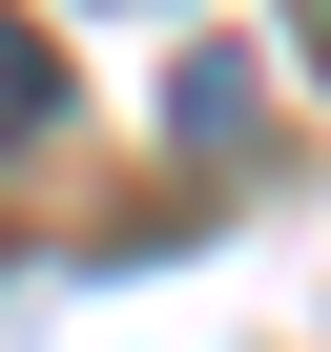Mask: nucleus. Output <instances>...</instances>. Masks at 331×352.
Here are the masks:
<instances>
[{
  "label": "nucleus",
  "instance_id": "obj_2",
  "mask_svg": "<svg viewBox=\"0 0 331 352\" xmlns=\"http://www.w3.org/2000/svg\"><path fill=\"white\" fill-rule=\"evenodd\" d=\"M310 63H331V0H310Z\"/></svg>",
  "mask_w": 331,
  "mask_h": 352
},
{
  "label": "nucleus",
  "instance_id": "obj_1",
  "mask_svg": "<svg viewBox=\"0 0 331 352\" xmlns=\"http://www.w3.org/2000/svg\"><path fill=\"white\" fill-rule=\"evenodd\" d=\"M42 124H62V63H42V21H21V0H0V166H21Z\"/></svg>",
  "mask_w": 331,
  "mask_h": 352
}]
</instances>
